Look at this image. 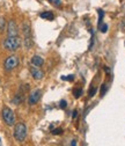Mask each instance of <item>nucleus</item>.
<instances>
[{"instance_id":"nucleus-5","label":"nucleus","mask_w":125,"mask_h":146,"mask_svg":"<svg viewBox=\"0 0 125 146\" xmlns=\"http://www.w3.org/2000/svg\"><path fill=\"white\" fill-rule=\"evenodd\" d=\"M19 66V57L16 56V54H12V56L7 57L5 63H4V67L7 72L9 71H13L14 68H16Z\"/></svg>"},{"instance_id":"nucleus-6","label":"nucleus","mask_w":125,"mask_h":146,"mask_svg":"<svg viewBox=\"0 0 125 146\" xmlns=\"http://www.w3.org/2000/svg\"><path fill=\"white\" fill-rule=\"evenodd\" d=\"M42 98V89H35L34 92L30 93L29 98H28V103L30 106H35Z\"/></svg>"},{"instance_id":"nucleus-1","label":"nucleus","mask_w":125,"mask_h":146,"mask_svg":"<svg viewBox=\"0 0 125 146\" xmlns=\"http://www.w3.org/2000/svg\"><path fill=\"white\" fill-rule=\"evenodd\" d=\"M3 44L7 51H16L21 46V38L19 36H7Z\"/></svg>"},{"instance_id":"nucleus-18","label":"nucleus","mask_w":125,"mask_h":146,"mask_svg":"<svg viewBox=\"0 0 125 146\" xmlns=\"http://www.w3.org/2000/svg\"><path fill=\"white\" fill-rule=\"evenodd\" d=\"M59 107H60L62 109H65V108L67 107V102H66L65 100H62V101H60V103H59Z\"/></svg>"},{"instance_id":"nucleus-8","label":"nucleus","mask_w":125,"mask_h":146,"mask_svg":"<svg viewBox=\"0 0 125 146\" xmlns=\"http://www.w3.org/2000/svg\"><path fill=\"white\" fill-rule=\"evenodd\" d=\"M7 35L8 36H19V28L14 20H9L7 23Z\"/></svg>"},{"instance_id":"nucleus-17","label":"nucleus","mask_w":125,"mask_h":146,"mask_svg":"<svg viewBox=\"0 0 125 146\" xmlns=\"http://www.w3.org/2000/svg\"><path fill=\"white\" fill-rule=\"evenodd\" d=\"M96 90H97V88H95V87L89 90V98H93L95 95V93H96Z\"/></svg>"},{"instance_id":"nucleus-15","label":"nucleus","mask_w":125,"mask_h":146,"mask_svg":"<svg viewBox=\"0 0 125 146\" xmlns=\"http://www.w3.org/2000/svg\"><path fill=\"white\" fill-rule=\"evenodd\" d=\"M49 1H50L51 4H53V5H56L57 7L62 6V1H60V0H49Z\"/></svg>"},{"instance_id":"nucleus-21","label":"nucleus","mask_w":125,"mask_h":146,"mask_svg":"<svg viewBox=\"0 0 125 146\" xmlns=\"http://www.w3.org/2000/svg\"><path fill=\"white\" fill-rule=\"evenodd\" d=\"M77 115H78V111H77V110H74V111H73V115H72V117H73V118H75V117H77Z\"/></svg>"},{"instance_id":"nucleus-19","label":"nucleus","mask_w":125,"mask_h":146,"mask_svg":"<svg viewBox=\"0 0 125 146\" xmlns=\"http://www.w3.org/2000/svg\"><path fill=\"white\" fill-rule=\"evenodd\" d=\"M53 135H62L63 133V129H56V130H53L52 131Z\"/></svg>"},{"instance_id":"nucleus-9","label":"nucleus","mask_w":125,"mask_h":146,"mask_svg":"<svg viewBox=\"0 0 125 146\" xmlns=\"http://www.w3.org/2000/svg\"><path fill=\"white\" fill-rule=\"evenodd\" d=\"M30 62H31V65L37 66V67H41L44 64V59L41 56H38V54H35V56H32Z\"/></svg>"},{"instance_id":"nucleus-20","label":"nucleus","mask_w":125,"mask_h":146,"mask_svg":"<svg viewBox=\"0 0 125 146\" xmlns=\"http://www.w3.org/2000/svg\"><path fill=\"white\" fill-rule=\"evenodd\" d=\"M63 79H64V80H69V81H73V80H74V77H73V76H68V77H64Z\"/></svg>"},{"instance_id":"nucleus-22","label":"nucleus","mask_w":125,"mask_h":146,"mask_svg":"<svg viewBox=\"0 0 125 146\" xmlns=\"http://www.w3.org/2000/svg\"><path fill=\"white\" fill-rule=\"evenodd\" d=\"M71 146H77V140H72V144H71Z\"/></svg>"},{"instance_id":"nucleus-13","label":"nucleus","mask_w":125,"mask_h":146,"mask_svg":"<svg viewBox=\"0 0 125 146\" xmlns=\"http://www.w3.org/2000/svg\"><path fill=\"white\" fill-rule=\"evenodd\" d=\"M103 15H104V12H103L102 9H99V26H101V25H102Z\"/></svg>"},{"instance_id":"nucleus-16","label":"nucleus","mask_w":125,"mask_h":146,"mask_svg":"<svg viewBox=\"0 0 125 146\" xmlns=\"http://www.w3.org/2000/svg\"><path fill=\"white\" fill-rule=\"evenodd\" d=\"M105 92H106V85L103 84L102 87H101V96H103V95L105 94Z\"/></svg>"},{"instance_id":"nucleus-4","label":"nucleus","mask_w":125,"mask_h":146,"mask_svg":"<svg viewBox=\"0 0 125 146\" xmlns=\"http://www.w3.org/2000/svg\"><path fill=\"white\" fill-rule=\"evenodd\" d=\"M1 117L4 119V122L8 125V126H13L15 125V115L14 111L8 107H4L3 111H1Z\"/></svg>"},{"instance_id":"nucleus-12","label":"nucleus","mask_w":125,"mask_h":146,"mask_svg":"<svg viewBox=\"0 0 125 146\" xmlns=\"http://www.w3.org/2000/svg\"><path fill=\"white\" fill-rule=\"evenodd\" d=\"M5 29V19L3 16H0V33H3Z\"/></svg>"},{"instance_id":"nucleus-11","label":"nucleus","mask_w":125,"mask_h":146,"mask_svg":"<svg viewBox=\"0 0 125 146\" xmlns=\"http://www.w3.org/2000/svg\"><path fill=\"white\" fill-rule=\"evenodd\" d=\"M73 94H74V98H80L81 96V94H82V90L80 89V88H74L73 89Z\"/></svg>"},{"instance_id":"nucleus-7","label":"nucleus","mask_w":125,"mask_h":146,"mask_svg":"<svg viewBox=\"0 0 125 146\" xmlns=\"http://www.w3.org/2000/svg\"><path fill=\"white\" fill-rule=\"evenodd\" d=\"M29 71H30V74H31V77L35 79V80H41V79H43L44 78V72L40 68V67H37V66H30L29 67Z\"/></svg>"},{"instance_id":"nucleus-14","label":"nucleus","mask_w":125,"mask_h":146,"mask_svg":"<svg viewBox=\"0 0 125 146\" xmlns=\"http://www.w3.org/2000/svg\"><path fill=\"white\" fill-rule=\"evenodd\" d=\"M99 29L101 30V33H106V30H108V25L102 23L101 26H99Z\"/></svg>"},{"instance_id":"nucleus-2","label":"nucleus","mask_w":125,"mask_h":146,"mask_svg":"<svg viewBox=\"0 0 125 146\" xmlns=\"http://www.w3.org/2000/svg\"><path fill=\"white\" fill-rule=\"evenodd\" d=\"M13 136H14L15 140H17L19 143L24 141L27 138V125L24 123H21V122L15 124Z\"/></svg>"},{"instance_id":"nucleus-23","label":"nucleus","mask_w":125,"mask_h":146,"mask_svg":"<svg viewBox=\"0 0 125 146\" xmlns=\"http://www.w3.org/2000/svg\"><path fill=\"white\" fill-rule=\"evenodd\" d=\"M0 146H1V139H0Z\"/></svg>"},{"instance_id":"nucleus-3","label":"nucleus","mask_w":125,"mask_h":146,"mask_svg":"<svg viewBox=\"0 0 125 146\" xmlns=\"http://www.w3.org/2000/svg\"><path fill=\"white\" fill-rule=\"evenodd\" d=\"M22 34H23V41H24L26 49H28V50L31 49L34 42H32V37H31V28L28 22H24L22 25Z\"/></svg>"},{"instance_id":"nucleus-10","label":"nucleus","mask_w":125,"mask_h":146,"mask_svg":"<svg viewBox=\"0 0 125 146\" xmlns=\"http://www.w3.org/2000/svg\"><path fill=\"white\" fill-rule=\"evenodd\" d=\"M40 16L44 20H52L53 17H55V15L52 14V12H43V13L40 14Z\"/></svg>"}]
</instances>
